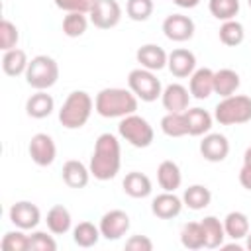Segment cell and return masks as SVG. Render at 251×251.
<instances>
[{
  "label": "cell",
  "mask_w": 251,
  "mask_h": 251,
  "mask_svg": "<svg viewBox=\"0 0 251 251\" xmlns=\"http://www.w3.org/2000/svg\"><path fill=\"white\" fill-rule=\"evenodd\" d=\"M139 98L129 88H102L94 98V110L102 118H126L129 114H135Z\"/></svg>",
  "instance_id": "7a4b0ae2"
},
{
  "label": "cell",
  "mask_w": 251,
  "mask_h": 251,
  "mask_svg": "<svg viewBox=\"0 0 251 251\" xmlns=\"http://www.w3.org/2000/svg\"><path fill=\"white\" fill-rule=\"evenodd\" d=\"M222 249H235V251H241V245H239L237 241H233V243H226V241H224Z\"/></svg>",
  "instance_id": "ee69618b"
},
{
  "label": "cell",
  "mask_w": 251,
  "mask_h": 251,
  "mask_svg": "<svg viewBox=\"0 0 251 251\" xmlns=\"http://www.w3.org/2000/svg\"><path fill=\"white\" fill-rule=\"evenodd\" d=\"M118 133L131 147H137V149L149 147L153 143V139H155L153 126L145 118H141L137 114H129V116L122 118L120 124H118Z\"/></svg>",
  "instance_id": "8992f818"
},
{
  "label": "cell",
  "mask_w": 251,
  "mask_h": 251,
  "mask_svg": "<svg viewBox=\"0 0 251 251\" xmlns=\"http://www.w3.org/2000/svg\"><path fill=\"white\" fill-rule=\"evenodd\" d=\"M208 10L220 22L235 20L239 14V0H208Z\"/></svg>",
  "instance_id": "e575fe53"
},
{
  "label": "cell",
  "mask_w": 251,
  "mask_h": 251,
  "mask_svg": "<svg viewBox=\"0 0 251 251\" xmlns=\"http://www.w3.org/2000/svg\"><path fill=\"white\" fill-rule=\"evenodd\" d=\"M8 216H10V222H12L16 227L24 229V231L35 229V227L39 226V222H41V212H39V208H37L33 202H29V200H20V202L12 204Z\"/></svg>",
  "instance_id": "7c38bea8"
},
{
  "label": "cell",
  "mask_w": 251,
  "mask_h": 251,
  "mask_svg": "<svg viewBox=\"0 0 251 251\" xmlns=\"http://www.w3.org/2000/svg\"><path fill=\"white\" fill-rule=\"evenodd\" d=\"M126 249L127 251H151L153 249V241L147 235H131L126 241Z\"/></svg>",
  "instance_id": "b9f144b4"
},
{
  "label": "cell",
  "mask_w": 251,
  "mask_h": 251,
  "mask_svg": "<svg viewBox=\"0 0 251 251\" xmlns=\"http://www.w3.org/2000/svg\"><path fill=\"white\" fill-rule=\"evenodd\" d=\"M55 249H57V241L53 239V235H49L47 231L31 229V233H29V251H55Z\"/></svg>",
  "instance_id": "f35d334b"
},
{
  "label": "cell",
  "mask_w": 251,
  "mask_h": 251,
  "mask_svg": "<svg viewBox=\"0 0 251 251\" xmlns=\"http://www.w3.org/2000/svg\"><path fill=\"white\" fill-rule=\"evenodd\" d=\"M200 155L210 163H222L229 155V141L224 133H206L200 141Z\"/></svg>",
  "instance_id": "4fadbf2b"
},
{
  "label": "cell",
  "mask_w": 251,
  "mask_h": 251,
  "mask_svg": "<svg viewBox=\"0 0 251 251\" xmlns=\"http://www.w3.org/2000/svg\"><path fill=\"white\" fill-rule=\"evenodd\" d=\"M127 88L141 102H155L163 94V86H161V80L157 78V75L149 69H143V67H137V69L129 71Z\"/></svg>",
  "instance_id": "52a82bcc"
},
{
  "label": "cell",
  "mask_w": 251,
  "mask_h": 251,
  "mask_svg": "<svg viewBox=\"0 0 251 251\" xmlns=\"http://www.w3.org/2000/svg\"><path fill=\"white\" fill-rule=\"evenodd\" d=\"M245 247L251 251V229H249V233H247V237H245Z\"/></svg>",
  "instance_id": "f6af8a7d"
},
{
  "label": "cell",
  "mask_w": 251,
  "mask_h": 251,
  "mask_svg": "<svg viewBox=\"0 0 251 251\" xmlns=\"http://www.w3.org/2000/svg\"><path fill=\"white\" fill-rule=\"evenodd\" d=\"M61 176H63V182L69 186V188H84L90 180V169L78 161V159H69L65 165H63V171H61Z\"/></svg>",
  "instance_id": "d6986e66"
},
{
  "label": "cell",
  "mask_w": 251,
  "mask_h": 251,
  "mask_svg": "<svg viewBox=\"0 0 251 251\" xmlns=\"http://www.w3.org/2000/svg\"><path fill=\"white\" fill-rule=\"evenodd\" d=\"M202 229H204V237H206V249H218L224 245L226 241V229H224V222H220L216 216H206L204 220H200Z\"/></svg>",
  "instance_id": "f1b7e54d"
},
{
  "label": "cell",
  "mask_w": 251,
  "mask_h": 251,
  "mask_svg": "<svg viewBox=\"0 0 251 251\" xmlns=\"http://www.w3.org/2000/svg\"><path fill=\"white\" fill-rule=\"evenodd\" d=\"M194 22L192 18L184 16V14H171L163 20V33L167 39L171 41H176V43H182V41H188L192 39L194 35Z\"/></svg>",
  "instance_id": "8fae6325"
},
{
  "label": "cell",
  "mask_w": 251,
  "mask_h": 251,
  "mask_svg": "<svg viewBox=\"0 0 251 251\" xmlns=\"http://www.w3.org/2000/svg\"><path fill=\"white\" fill-rule=\"evenodd\" d=\"M161 131L167 137H184L188 135V124L184 112H167L161 118Z\"/></svg>",
  "instance_id": "f546056e"
},
{
  "label": "cell",
  "mask_w": 251,
  "mask_h": 251,
  "mask_svg": "<svg viewBox=\"0 0 251 251\" xmlns=\"http://www.w3.org/2000/svg\"><path fill=\"white\" fill-rule=\"evenodd\" d=\"M167 69L171 71L173 76L186 78L196 71V55L184 47L173 49L169 53V59H167Z\"/></svg>",
  "instance_id": "5bb4252c"
},
{
  "label": "cell",
  "mask_w": 251,
  "mask_h": 251,
  "mask_svg": "<svg viewBox=\"0 0 251 251\" xmlns=\"http://www.w3.org/2000/svg\"><path fill=\"white\" fill-rule=\"evenodd\" d=\"M210 202H212V192H210V188L204 186V184H190V186L184 188V192H182V204H184L186 208L194 210V212L208 208Z\"/></svg>",
  "instance_id": "484cf974"
},
{
  "label": "cell",
  "mask_w": 251,
  "mask_h": 251,
  "mask_svg": "<svg viewBox=\"0 0 251 251\" xmlns=\"http://www.w3.org/2000/svg\"><path fill=\"white\" fill-rule=\"evenodd\" d=\"M122 188L127 196L131 198H147L151 192H153V184H151V178L139 171H131L124 176L122 180Z\"/></svg>",
  "instance_id": "ffe728a7"
},
{
  "label": "cell",
  "mask_w": 251,
  "mask_h": 251,
  "mask_svg": "<svg viewBox=\"0 0 251 251\" xmlns=\"http://www.w3.org/2000/svg\"><path fill=\"white\" fill-rule=\"evenodd\" d=\"M188 90L190 96L196 100H206L214 94V71L208 67L196 69L190 76H188Z\"/></svg>",
  "instance_id": "ac0fdd59"
},
{
  "label": "cell",
  "mask_w": 251,
  "mask_h": 251,
  "mask_svg": "<svg viewBox=\"0 0 251 251\" xmlns=\"http://www.w3.org/2000/svg\"><path fill=\"white\" fill-rule=\"evenodd\" d=\"M190 90L178 82L167 84L161 94V104L167 112H186L190 108Z\"/></svg>",
  "instance_id": "9a60e30c"
},
{
  "label": "cell",
  "mask_w": 251,
  "mask_h": 251,
  "mask_svg": "<svg viewBox=\"0 0 251 251\" xmlns=\"http://www.w3.org/2000/svg\"><path fill=\"white\" fill-rule=\"evenodd\" d=\"M126 14L133 22H145L153 14V0H127Z\"/></svg>",
  "instance_id": "8d00e7d4"
},
{
  "label": "cell",
  "mask_w": 251,
  "mask_h": 251,
  "mask_svg": "<svg viewBox=\"0 0 251 251\" xmlns=\"http://www.w3.org/2000/svg\"><path fill=\"white\" fill-rule=\"evenodd\" d=\"M129 226H131L129 216L124 210H110V212H106L100 218V224H98L102 237L108 239V241H116V239L124 237L129 231Z\"/></svg>",
  "instance_id": "30bf717a"
},
{
  "label": "cell",
  "mask_w": 251,
  "mask_h": 251,
  "mask_svg": "<svg viewBox=\"0 0 251 251\" xmlns=\"http://www.w3.org/2000/svg\"><path fill=\"white\" fill-rule=\"evenodd\" d=\"M27 65H29V59H27L24 49L16 47V49H10V51H4V55H2V71L8 76L25 75Z\"/></svg>",
  "instance_id": "4316f807"
},
{
  "label": "cell",
  "mask_w": 251,
  "mask_h": 251,
  "mask_svg": "<svg viewBox=\"0 0 251 251\" xmlns=\"http://www.w3.org/2000/svg\"><path fill=\"white\" fill-rule=\"evenodd\" d=\"M120 167H122L120 139L110 131L100 133L96 137L94 151H92L90 163H88L90 175L96 180H112L120 173Z\"/></svg>",
  "instance_id": "6da1fadb"
},
{
  "label": "cell",
  "mask_w": 251,
  "mask_h": 251,
  "mask_svg": "<svg viewBox=\"0 0 251 251\" xmlns=\"http://www.w3.org/2000/svg\"><path fill=\"white\" fill-rule=\"evenodd\" d=\"M178 8H196L200 4V0H173Z\"/></svg>",
  "instance_id": "7bdbcfd3"
},
{
  "label": "cell",
  "mask_w": 251,
  "mask_h": 251,
  "mask_svg": "<svg viewBox=\"0 0 251 251\" xmlns=\"http://www.w3.org/2000/svg\"><path fill=\"white\" fill-rule=\"evenodd\" d=\"M53 110H55V100L45 90H37L35 94H31L25 100V114L33 120H43V118L51 116Z\"/></svg>",
  "instance_id": "44dd1931"
},
{
  "label": "cell",
  "mask_w": 251,
  "mask_h": 251,
  "mask_svg": "<svg viewBox=\"0 0 251 251\" xmlns=\"http://www.w3.org/2000/svg\"><path fill=\"white\" fill-rule=\"evenodd\" d=\"M100 237H102L100 227L94 226L92 222H78L73 227V241L78 247H94Z\"/></svg>",
  "instance_id": "1f68e13d"
},
{
  "label": "cell",
  "mask_w": 251,
  "mask_h": 251,
  "mask_svg": "<svg viewBox=\"0 0 251 251\" xmlns=\"http://www.w3.org/2000/svg\"><path fill=\"white\" fill-rule=\"evenodd\" d=\"M218 35H220V41H222L224 45H227V47H237V45H241L243 39H245V29H243V25H241L237 20H227V22H222Z\"/></svg>",
  "instance_id": "d6a6232c"
},
{
  "label": "cell",
  "mask_w": 251,
  "mask_h": 251,
  "mask_svg": "<svg viewBox=\"0 0 251 251\" xmlns=\"http://www.w3.org/2000/svg\"><path fill=\"white\" fill-rule=\"evenodd\" d=\"M47 229L53 233V235H65L71 227H73V218H71V212L63 206V204H55L49 208L47 212Z\"/></svg>",
  "instance_id": "d4e9b609"
},
{
  "label": "cell",
  "mask_w": 251,
  "mask_h": 251,
  "mask_svg": "<svg viewBox=\"0 0 251 251\" xmlns=\"http://www.w3.org/2000/svg\"><path fill=\"white\" fill-rule=\"evenodd\" d=\"M182 198L175 192H161L151 200V212L159 220H173L182 212Z\"/></svg>",
  "instance_id": "2e32d148"
},
{
  "label": "cell",
  "mask_w": 251,
  "mask_h": 251,
  "mask_svg": "<svg viewBox=\"0 0 251 251\" xmlns=\"http://www.w3.org/2000/svg\"><path fill=\"white\" fill-rule=\"evenodd\" d=\"M25 82L35 90H47L59 80V65L49 55H35L25 71Z\"/></svg>",
  "instance_id": "5b68a950"
},
{
  "label": "cell",
  "mask_w": 251,
  "mask_h": 251,
  "mask_svg": "<svg viewBox=\"0 0 251 251\" xmlns=\"http://www.w3.org/2000/svg\"><path fill=\"white\" fill-rule=\"evenodd\" d=\"M239 84H241V78H239V75L233 69L214 71V94H218L220 98L235 94Z\"/></svg>",
  "instance_id": "cb8c5ba5"
},
{
  "label": "cell",
  "mask_w": 251,
  "mask_h": 251,
  "mask_svg": "<svg viewBox=\"0 0 251 251\" xmlns=\"http://www.w3.org/2000/svg\"><path fill=\"white\" fill-rule=\"evenodd\" d=\"M88 14H80V12H69L65 18H63V33L67 37H80L84 35L86 27H88V22L90 18H86Z\"/></svg>",
  "instance_id": "836d02e7"
},
{
  "label": "cell",
  "mask_w": 251,
  "mask_h": 251,
  "mask_svg": "<svg viewBox=\"0 0 251 251\" xmlns=\"http://www.w3.org/2000/svg\"><path fill=\"white\" fill-rule=\"evenodd\" d=\"M98 0H55V6L63 12H80V14H90Z\"/></svg>",
  "instance_id": "ab89813d"
},
{
  "label": "cell",
  "mask_w": 251,
  "mask_h": 251,
  "mask_svg": "<svg viewBox=\"0 0 251 251\" xmlns=\"http://www.w3.org/2000/svg\"><path fill=\"white\" fill-rule=\"evenodd\" d=\"M157 182L163 190L167 192H175L176 188H180V182H182V173H180V167L171 161V159H165L159 163L157 167Z\"/></svg>",
  "instance_id": "603a6c76"
},
{
  "label": "cell",
  "mask_w": 251,
  "mask_h": 251,
  "mask_svg": "<svg viewBox=\"0 0 251 251\" xmlns=\"http://www.w3.org/2000/svg\"><path fill=\"white\" fill-rule=\"evenodd\" d=\"M184 116H186V124H188V135L200 137V135H206L212 129L214 116L208 110L196 106V108H188L184 112Z\"/></svg>",
  "instance_id": "7402d4cb"
},
{
  "label": "cell",
  "mask_w": 251,
  "mask_h": 251,
  "mask_svg": "<svg viewBox=\"0 0 251 251\" xmlns=\"http://www.w3.org/2000/svg\"><path fill=\"white\" fill-rule=\"evenodd\" d=\"M214 120L220 126H239L251 122V96L231 94L222 98L214 108Z\"/></svg>",
  "instance_id": "277c9868"
},
{
  "label": "cell",
  "mask_w": 251,
  "mask_h": 251,
  "mask_svg": "<svg viewBox=\"0 0 251 251\" xmlns=\"http://www.w3.org/2000/svg\"><path fill=\"white\" fill-rule=\"evenodd\" d=\"M180 243L186 249H202L206 247V237H204V229L200 222H186L180 227Z\"/></svg>",
  "instance_id": "4dcf8cb0"
},
{
  "label": "cell",
  "mask_w": 251,
  "mask_h": 251,
  "mask_svg": "<svg viewBox=\"0 0 251 251\" xmlns=\"http://www.w3.org/2000/svg\"><path fill=\"white\" fill-rule=\"evenodd\" d=\"M92 110H94L92 96L86 90H73L65 98L59 110V122L67 129H80L90 120Z\"/></svg>",
  "instance_id": "3957f363"
},
{
  "label": "cell",
  "mask_w": 251,
  "mask_h": 251,
  "mask_svg": "<svg viewBox=\"0 0 251 251\" xmlns=\"http://www.w3.org/2000/svg\"><path fill=\"white\" fill-rule=\"evenodd\" d=\"M247 4H249V8H251V0H247Z\"/></svg>",
  "instance_id": "bcb514c9"
},
{
  "label": "cell",
  "mask_w": 251,
  "mask_h": 251,
  "mask_svg": "<svg viewBox=\"0 0 251 251\" xmlns=\"http://www.w3.org/2000/svg\"><path fill=\"white\" fill-rule=\"evenodd\" d=\"M2 251H29V235L24 233V229H14L6 231L2 241H0Z\"/></svg>",
  "instance_id": "d590c367"
},
{
  "label": "cell",
  "mask_w": 251,
  "mask_h": 251,
  "mask_svg": "<svg viewBox=\"0 0 251 251\" xmlns=\"http://www.w3.org/2000/svg\"><path fill=\"white\" fill-rule=\"evenodd\" d=\"M239 184L251 192V145L243 153V165L239 169Z\"/></svg>",
  "instance_id": "60d3db41"
},
{
  "label": "cell",
  "mask_w": 251,
  "mask_h": 251,
  "mask_svg": "<svg viewBox=\"0 0 251 251\" xmlns=\"http://www.w3.org/2000/svg\"><path fill=\"white\" fill-rule=\"evenodd\" d=\"M135 59H137L139 67L149 69V71L155 73V71H161V69L167 67L169 53H167L163 47L155 45V43H145V45H141V47L135 51Z\"/></svg>",
  "instance_id": "e0dca14e"
},
{
  "label": "cell",
  "mask_w": 251,
  "mask_h": 251,
  "mask_svg": "<svg viewBox=\"0 0 251 251\" xmlns=\"http://www.w3.org/2000/svg\"><path fill=\"white\" fill-rule=\"evenodd\" d=\"M20 41V31L16 27V24H12L10 20H2L0 22V49L2 51H10V49H16Z\"/></svg>",
  "instance_id": "74e56055"
},
{
  "label": "cell",
  "mask_w": 251,
  "mask_h": 251,
  "mask_svg": "<svg viewBox=\"0 0 251 251\" xmlns=\"http://www.w3.org/2000/svg\"><path fill=\"white\" fill-rule=\"evenodd\" d=\"M90 24L98 29H112L122 20V6L118 0H98L88 14Z\"/></svg>",
  "instance_id": "ba28073f"
},
{
  "label": "cell",
  "mask_w": 251,
  "mask_h": 251,
  "mask_svg": "<svg viewBox=\"0 0 251 251\" xmlns=\"http://www.w3.org/2000/svg\"><path fill=\"white\" fill-rule=\"evenodd\" d=\"M27 153L31 157V161L37 167H49L55 163L57 157V145L53 141V137L49 133H35L29 139L27 145Z\"/></svg>",
  "instance_id": "9c48e42d"
},
{
  "label": "cell",
  "mask_w": 251,
  "mask_h": 251,
  "mask_svg": "<svg viewBox=\"0 0 251 251\" xmlns=\"http://www.w3.org/2000/svg\"><path fill=\"white\" fill-rule=\"evenodd\" d=\"M224 229H226V235L233 241H239V239H245L247 233H249V218L247 214L235 210V212H229L226 218H224Z\"/></svg>",
  "instance_id": "83f0119b"
}]
</instances>
